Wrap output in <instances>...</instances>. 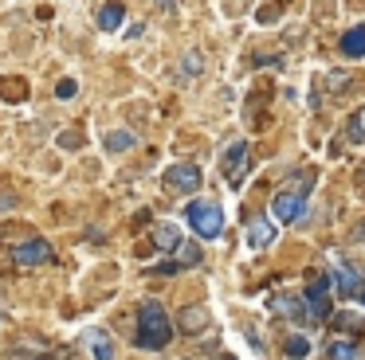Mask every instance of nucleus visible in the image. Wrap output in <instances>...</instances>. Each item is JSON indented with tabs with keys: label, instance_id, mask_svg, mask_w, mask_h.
<instances>
[{
	"label": "nucleus",
	"instance_id": "obj_13",
	"mask_svg": "<svg viewBox=\"0 0 365 360\" xmlns=\"http://www.w3.org/2000/svg\"><path fill=\"white\" fill-rule=\"evenodd\" d=\"M326 356H330V360H365V352L357 349V344L338 341V344H330V349H326Z\"/></svg>",
	"mask_w": 365,
	"mask_h": 360
},
{
	"label": "nucleus",
	"instance_id": "obj_2",
	"mask_svg": "<svg viewBox=\"0 0 365 360\" xmlns=\"http://www.w3.org/2000/svg\"><path fill=\"white\" fill-rule=\"evenodd\" d=\"M173 341V321H169L165 305L161 302H142V309H138V337L134 344L145 352H158L165 349V344Z\"/></svg>",
	"mask_w": 365,
	"mask_h": 360
},
{
	"label": "nucleus",
	"instance_id": "obj_3",
	"mask_svg": "<svg viewBox=\"0 0 365 360\" xmlns=\"http://www.w3.org/2000/svg\"><path fill=\"white\" fill-rule=\"evenodd\" d=\"M185 216H189L192 231H197L200 239H216V235L224 231V211H220V203H212V200H192L189 208H185Z\"/></svg>",
	"mask_w": 365,
	"mask_h": 360
},
{
	"label": "nucleus",
	"instance_id": "obj_12",
	"mask_svg": "<svg viewBox=\"0 0 365 360\" xmlns=\"http://www.w3.org/2000/svg\"><path fill=\"white\" fill-rule=\"evenodd\" d=\"M208 325V309H200V305H185L181 309V329L185 333H197V329Z\"/></svg>",
	"mask_w": 365,
	"mask_h": 360
},
{
	"label": "nucleus",
	"instance_id": "obj_1",
	"mask_svg": "<svg viewBox=\"0 0 365 360\" xmlns=\"http://www.w3.org/2000/svg\"><path fill=\"white\" fill-rule=\"evenodd\" d=\"M310 192H314V172H294V180L287 188H279L275 200H271V216L279 219V223H299L302 216H307V200Z\"/></svg>",
	"mask_w": 365,
	"mask_h": 360
},
{
	"label": "nucleus",
	"instance_id": "obj_18",
	"mask_svg": "<svg viewBox=\"0 0 365 360\" xmlns=\"http://www.w3.org/2000/svg\"><path fill=\"white\" fill-rule=\"evenodd\" d=\"M0 94L9 102H20V98H28V86H20V78H4V83H0Z\"/></svg>",
	"mask_w": 365,
	"mask_h": 360
},
{
	"label": "nucleus",
	"instance_id": "obj_23",
	"mask_svg": "<svg viewBox=\"0 0 365 360\" xmlns=\"http://www.w3.org/2000/svg\"><path fill=\"white\" fill-rule=\"evenodd\" d=\"M185 70H189V75H197V70H200V55H185Z\"/></svg>",
	"mask_w": 365,
	"mask_h": 360
},
{
	"label": "nucleus",
	"instance_id": "obj_6",
	"mask_svg": "<svg viewBox=\"0 0 365 360\" xmlns=\"http://www.w3.org/2000/svg\"><path fill=\"white\" fill-rule=\"evenodd\" d=\"M220 169H224V176H228V184H232V188L244 184V172H247V145H244V141L228 145V153H224Z\"/></svg>",
	"mask_w": 365,
	"mask_h": 360
},
{
	"label": "nucleus",
	"instance_id": "obj_9",
	"mask_svg": "<svg viewBox=\"0 0 365 360\" xmlns=\"http://www.w3.org/2000/svg\"><path fill=\"white\" fill-rule=\"evenodd\" d=\"M341 55H346V59H361L365 55V23H357V28H349L346 36H341Z\"/></svg>",
	"mask_w": 365,
	"mask_h": 360
},
{
	"label": "nucleus",
	"instance_id": "obj_8",
	"mask_svg": "<svg viewBox=\"0 0 365 360\" xmlns=\"http://www.w3.org/2000/svg\"><path fill=\"white\" fill-rule=\"evenodd\" d=\"M247 243H252L255 250H267L271 243H275V223L263 216H255L252 223H247Z\"/></svg>",
	"mask_w": 365,
	"mask_h": 360
},
{
	"label": "nucleus",
	"instance_id": "obj_11",
	"mask_svg": "<svg viewBox=\"0 0 365 360\" xmlns=\"http://www.w3.org/2000/svg\"><path fill=\"white\" fill-rule=\"evenodd\" d=\"M87 344H91V352H95V360H114V344L103 329H87Z\"/></svg>",
	"mask_w": 365,
	"mask_h": 360
},
{
	"label": "nucleus",
	"instance_id": "obj_15",
	"mask_svg": "<svg viewBox=\"0 0 365 360\" xmlns=\"http://www.w3.org/2000/svg\"><path fill=\"white\" fill-rule=\"evenodd\" d=\"M346 137H349V145H361V141H365V106L357 110L354 117H349V125H346Z\"/></svg>",
	"mask_w": 365,
	"mask_h": 360
},
{
	"label": "nucleus",
	"instance_id": "obj_21",
	"mask_svg": "<svg viewBox=\"0 0 365 360\" xmlns=\"http://www.w3.org/2000/svg\"><path fill=\"white\" fill-rule=\"evenodd\" d=\"M334 325H338V329H361V321H357L354 313H338V317H334Z\"/></svg>",
	"mask_w": 365,
	"mask_h": 360
},
{
	"label": "nucleus",
	"instance_id": "obj_24",
	"mask_svg": "<svg viewBox=\"0 0 365 360\" xmlns=\"http://www.w3.org/2000/svg\"><path fill=\"white\" fill-rule=\"evenodd\" d=\"M59 145H63V149H79V133H63V137H59Z\"/></svg>",
	"mask_w": 365,
	"mask_h": 360
},
{
	"label": "nucleus",
	"instance_id": "obj_25",
	"mask_svg": "<svg viewBox=\"0 0 365 360\" xmlns=\"http://www.w3.org/2000/svg\"><path fill=\"white\" fill-rule=\"evenodd\" d=\"M361 305H365V290H361Z\"/></svg>",
	"mask_w": 365,
	"mask_h": 360
},
{
	"label": "nucleus",
	"instance_id": "obj_4",
	"mask_svg": "<svg viewBox=\"0 0 365 360\" xmlns=\"http://www.w3.org/2000/svg\"><path fill=\"white\" fill-rule=\"evenodd\" d=\"M307 309L310 317H330V274H310L307 278Z\"/></svg>",
	"mask_w": 365,
	"mask_h": 360
},
{
	"label": "nucleus",
	"instance_id": "obj_20",
	"mask_svg": "<svg viewBox=\"0 0 365 360\" xmlns=\"http://www.w3.org/2000/svg\"><path fill=\"white\" fill-rule=\"evenodd\" d=\"M307 352H310V341H307V337H291V341H287V356H291V360H302Z\"/></svg>",
	"mask_w": 365,
	"mask_h": 360
},
{
	"label": "nucleus",
	"instance_id": "obj_19",
	"mask_svg": "<svg viewBox=\"0 0 365 360\" xmlns=\"http://www.w3.org/2000/svg\"><path fill=\"white\" fill-rule=\"evenodd\" d=\"M158 247H165V250H177L181 247V235H177V227H158Z\"/></svg>",
	"mask_w": 365,
	"mask_h": 360
},
{
	"label": "nucleus",
	"instance_id": "obj_22",
	"mask_svg": "<svg viewBox=\"0 0 365 360\" xmlns=\"http://www.w3.org/2000/svg\"><path fill=\"white\" fill-rule=\"evenodd\" d=\"M75 90H79V86H75V78H63V83H59V98H75Z\"/></svg>",
	"mask_w": 365,
	"mask_h": 360
},
{
	"label": "nucleus",
	"instance_id": "obj_10",
	"mask_svg": "<svg viewBox=\"0 0 365 360\" xmlns=\"http://www.w3.org/2000/svg\"><path fill=\"white\" fill-rule=\"evenodd\" d=\"M122 20H126V8L118 4V0H110V4H103V12H98V28L103 31H118Z\"/></svg>",
	"mask_w": 365,
	"mask_h": 360
},
{
	"label": "nucleus",
	"instance_id": "obj_7",
	"mask_svg": "<svg viewBox=\"0 0 365 360\" xmlns=\"http://www.w3.org/2000/svg\"><path fill=\"white\" fill-rule=\"evenodd\" d=\"M12 258H16L20 266H40V263L51 258V243L48 239H28V243H20V247L12 250Z\"/></svg>",
	"mask_w": 365,
	"mask_h": 360
},
{
	"label": "nucleus",
	"instance_id": "obj_14",
	"mask_svg": "<svg viewBox=\"0 0 365 360\" xmlns=\"http://www.w3.org/2000/svg\"><path fill=\"white\" fill-rule=\"evenodd\" d=\"M130 145H134V133L130 129H110L106 133V149H110V153H126Z\"/></svg>",
	"mask_w": 365,
	"mask_h": 360
},
{
	"label": "nucleus",
	"instance_id": "obj_5",
	"mask_svg": "<svg viewBox=\"0 0 365 360\" xmlns=\"http://www.w3.org/2000/svg\"><path fill=\"white\" fill-rule=\"evenodd\" d=\"M165 184L173 188V192H197V188H200V164H192V161L169 164V169H165Z\"/></svg>",
	"mask_w": 365,
	"mask_h": 360
},
{
	"label": "nucleus",
	"instance_id": "obj_17",
	"mask_svg": "<svg viewBox=\"0 0 365 360\" xmlns=\"http://www.w3.org/2000/svg\"><path fill=\"white\" fill-rule=\"evenodd\" d=\"M271 309H275V313H291V317H299V313H302V305H299V297L279 294V297H271Z\"/></svg>",
	"mask_w": 365,
	"mask_h": 360
},
{
	"label": "nucleus",
	"instance_id": "obj_16",
	"mask_svg": "<svg viewBox=\"0 0 365 360\" xmlns=\"http://www.w3.org/2000/svg\"><path fill=\"white\" fill-rule=\"evenodd\" d=\"M334 278H338V290H341V294H354V290H357V282H361V278H357V270H346V266H338V270H334Z\"/></svg>",
	"mask_w": 365,
	"mask_h": 360
}]
</instances>
